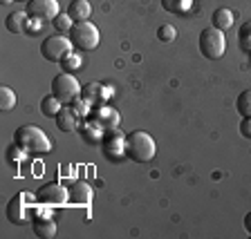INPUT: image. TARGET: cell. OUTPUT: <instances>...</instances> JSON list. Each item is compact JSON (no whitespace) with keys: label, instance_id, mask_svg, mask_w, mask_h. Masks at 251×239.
Instances as JSON below:
<instances>
[{"label":"cell","instance_id":"cell-1","mask_svg":"<svg viewBox=\"0 0 251 239\" xmlns=\"http://www.w3.org/2000/svg\"><path fill=\"white\" fill-rule=\"evenodd\" d=\"M155 139L144 130H135L126 134V156L135 163H148L155 159Z\"/></svg>","mask_w":251,"mask_h":239},{"label":"cell","instance_id":"cell-2","mask_svg":"<svg viewBox=\"0 0 251 239\" xmlns=\"http://www.w3.org/2000/svg\"><path fill=\"white\" fill-rule=\"evenodd\" d=\"M14 143H18L27 154H47L52 150V143H50L47 134L36 125H21L14 132Z\"/></svg>","mask_w":251,"mask_h":239},{"label":"cell","instance_id":"cell-3","mask_svg":"<svg viewBox=\"0 0 251 239\" xmlns=\"http://www.w3.org/2000/svg\"><path fill=\"white\" fill-rule=\"evenodd\" d=\"M68 36H70V41H72L74 49H78V52H92V49H97L101 43L99 29H97V25L90 21L74 22Z\"/></svg>","mask_w":251,"mask_h":239},{"label":"cell","instance_id":"cell-4","mask_svg":"<svg viewBox=\"0 0 251 239\" xmlns=\"http://www.w3.org/2000/svg\"><path fill=\"white\" fill-rule=\"evenodd\" d=\"M226 52V38L218 27H206L200 31V54L209 61H218Z\"/></svg>","mask_w":251,"mask_h":239},{"label":"cell","instance_id":"cell-5","mask_svg":"<svg viewBox=\"0 0 251 239\" xmlns=\"http://www.w3.org/2000/svg\"><path fill=\"white\" fill-rule=\"evenodd\" d=\"M52 94L63 105H68V103H72L76 96H81V85H78L74 74L61 72V74H56L52 81Z\"/></svg>","mask_w":251,"mask_h":239},{"label":"cell","instance_id":"cell-6","mask_svg":"<svg viewBox=\"0 0 251 239\" xmlns=\"http://www.w3.org/2000/svg\"><path fill=\"white\" fill-rule=\"evenodd\" d=\"M72 49H74V45L70 41V36H47L41 43V54L50 63H61Z\"/></svg>","mask_w":251,"mask_h":239},{"label":"cell","instance_id":"cell-7","mask_svg":"<svg viewBox=\"0 0 251 239\" xmlns=\"http://www.w3.org/2000/svg\"><path fill=\"white\" fill-rule=\"evenodd\" d=\"M88 119L94 121V123L99 125V128H103V130H115V128H119V123H121L119 112H117L112 105H108V103L92 105Z\"/></svg>","mask_w":251,"mask_h":239},{"label":"cell","instance_id":"cell-8","mask_svg":"<svg viewBox=\"0 0 251 239\" xmlns=\"http://www.w3.org/2000/svg\"><path fill=\"white\" fill-rule=\"evenodd\" d=\"M101 146H103V154L108 156V159L119 161V159L126 156V134L119 130V128L105 130L103 139H101Z\"/></svg>","mask_w":251,"mask_h":239},{"label":"cell","instance_id":"cell-9","mask_svg":"<svg viewBox=\"0 0 251 239\" xmlns=\"http://www.w3.org/2000/svg\"><path fill=\"white\" fill-rule=\"evenodd\" d=\"M68 199H70V190H65L56 181L41 186L36 193V201L43 203V206H63V203H68Z\"/></svg>","mask_w":251,"mask_h":239},{"label":"cell","instance_id":"cell-10","mask_svg":"<svg viewBox=\"0 0 251 239\" xmlns=\"http://www.w3.org/2000/svg\"><path fill=\"white\" fill-rule=\"evenodd\" d=\"M5 215L14 226H23L27 221V215H29V195L27 193H18L9 199L5 208Z\"/></svg>","mask_w":251,"mask_h":239},{"label":"cell","instance_id":"cell-11","mask_svg":"<svg viewBox=\"0 0 251 239\" xmlns=\"http://www.w3.org/2000/svg\"><path fill=\"white\" fill-rule=\"evenodd\" d=\"M25 11L31 21H54L58 16V0H29Z\"/></svg>","mask_w":251,"mask_h":239},{"label":"cell","instance_id":"cell-12","mask_svg":"<svg viewBox=\"0 0 251 239\" xmlns=\"http://www.w3.org/2000/svg\"><path fill=\"white\" fill-rule=\"evenodd\" d=\"M81 96H83L90 105L108 103V99L112 96V87L101 85V83H88V85H83V87H81Z\"/></svg>","mask_w":251,"mask_h":239},{"label":"cell","instance_id":"cell-13","mask_svg":"<svg viewBox=\"0 0 251 239\" xmlns=\"http://www.w3.org/2000/svg\"><path fill=\"white\" fill-rule=\"evenodd\" d=\"M92 188L88 186L85 181H74L72 186H70V199L68 203H72V206H83V208H88L90 203H92Z\"/></svg>","mask_w":251,"mask_h":239},{"label":"cell","instance_id":"cell-14","mask_svg":"<svg viewBox=\"0 0 251 239\" xmlns=\"http://www.w3.org/2000/svg\"><path fill=\"white\" fill-rule=\"evenodd\" d=\"M34 235H36V237H43V239L56 237V221H54L47 213L36 215V219H34Z\"/></svg>","mask_w":251,"mask_h":239},{"label":"cell","instance_id":"cell-15","mask_svg":"<svg viewBox=\"0 0 251 239\" xmlns=\"http://www.w3.org/2000/svg\"><path fill=\"white\" fill-rule=\"evenodd\" d=\"M56 125L61 132H78L81 119L74 114V109L70 105H63V109L56 114Z\"/></svg>","mask_w":251,"mask_h":239},{"label":"cell","instance_id":"cell-16","mask_svg":"<svg viewBox=\"0 0 251 239\" xmlns=\"http://www.w3.org/2000/svg\"><path fill=\"white\" fill-rule=\"evenodd\" d=\"M78 134H81V139H83L85 143H101L105 130H103V128H99L94 121L85 119V123L78 125Z\"/></svg>","mask_w":251,"mask_h":239},{"label":"cell","instance_id":"cell-17","mask_svg":"<svg viewBox=\"0 0 251 239\" xmlns=\"http://www.w3.org/2000/svg\"><path fill=\"white\" fill-rule=\"evenodd\" d=\"M27 11H11L5 18V29L9 34H25L27 31Z\"/></svg>","mask_w":251,"mask_h":239},{"label":"cell","instance_id":"cell-18","mask_svg":"<svg viewBox=\"0 0 251 239\" xmlns=\"http://www.w3.org/2000/svg\"><path fill=\"white\" fill-rule=\"evenodd\" d=\"M68 16L74 22L88 21L90 16H92V5H90V0H72L68 5Z\"/></svg>","mask_w":251,"mask_h":239},{"label":"cell","instance_id":"cell-19","mask_svg":"<svg viewBox=\"0 0 251 239\" xmlns=\"http://www.w3.org/2000/svg\"><path fill=\"white\" fill-rule=\"evenodd\" d=\"M61 109H63V103L54 96V94H47V96L41 99V112H43V116H47V119H56V114Z\"/></svg>","mask_w":251,"mask_h":239},{"label":"cell","instance_id":"cell-20","mask_svg":"<svg viewBox=\"0 0 251 239\" xmlns=\"http://www.w3.org/2000/svg\"><path fill=\"white\" fill-rule=\"evenodd\" d=\"M213 27H218L220 31L229 29V27H233V11L226 9V7H220V9L213 11Z\"/></svg>","mask_w":251,"mask_h":239},{"label":"cell","instance_id":"cell-21","mask_svg":"<svg viewBox=\"0 0 251 239\" xmlns=\"http://www.w3.org/2000/svg\"><path fill=\"white\" fill-rule=\"evenodd\" d=\"M235 109L242 119H251V89H242L235 99Z\"/></svg>","mask_w":251,"mask_h":239},{"label":"cell","instance_id":"cell-22","mask_svg":"<svg viewBox=\"0 0 251 239\" xmlns=\"http://www.w3.org/2000/svg\"><path fill=\"white\" fill-rule=\"evenodd\" d=\"M162 7H164V11H168V14L182 16L193 7V0H162Z\"/></svg>","mask_w":251,"mask_h":239},{"label":"cell","instance_id":"cell-23","mask_svg":"<svg viewBox=\"0 0 251 239\" xmlns=\"http://www.w3.org/2000/svg\"><path fill=\"white\" fill-rule=\"evenodd\" d=\"M14 108H16V92L11 87H7V85H2L0 87V109L9 112Z\"/></svg>","mask_w":251,"mask_h":239},{"label":"cell","instance_id":"cell-24","mask_svg":"<svg viewBox=\"0 0 251 239\" xmlns=\"http://www.w3.org/2000/svg\"><path fill=\"white\" fill-rule=\"evenodd\" d=\"M68 105L74 109V114H76L78 119H88V116H90V109H92V105H90L88 101L83 99V96H76V99H74L72 103H68Z\"/></svg>","mask_w":251,"mask_h":239},{"label":"cell","instance_id":"cell-25","mask_svg":"<svg viewBox=\"0 0 251 239\" xmlns=\"http://www.w3.org/2000/svg\"><path fill=\"white\" fill-rule=\"evenodd\" d=\"M58 65H61L63 72L72 74V72H76V69L81 67V56H78V54H74V52H70L68 56H65L61 63H58Z\"/></svg>","mask_w":251,"mask_h":239},{"label":"cell","instance_id":"cell-26","mask_svg":"<svg viewBox=\"0 0 251 239\" xmlns=\"http://www.w3.org/2000/svg\"><path fill=\"white\" fill-rule=\"evenodd\" d=\"M52 25L56 27V31H61V34H70V29H72V25H74V21L68 16V11L65 14H58L56 18L52 21Z\"/></svg>","mask_w":251,"mask_h":239},{"label":"cell","instance_id":"cell-27","mask_svg":"<svg viewBox=\"0 0 251 239\" xmlns=\"http://www.w3.org/2000/svg\"><path fill=\"white\" fill-rule=\"evenodd\" d=\"M238 41H240V47L245 52H251V21L245 22L238 31Z\"/></svg>","mask_w":251,"mask_h":239},{"label":"cell","instance_id":"cell-28","mask_svg":"<svg viewBox=\"0 0 251 239\" xmlns=\"http://www.w3.org/2000/svg\"><path fill=\"white\" fill-rule=\"evenodd\" d=\"M25 154H27V152L23 150L18 143H11V146L7 148V161H9L11 166H16L18 161H23V159H25Z\"/></svg>","mask_w":251,"mask_h":239},{"label":"cell","instance_id":"cell-29","mask_svg":"<svg viewBox=\"0 0 251 239\" xmlns=\"http://www.w3.org/2000/svg\"><path fill=\"white\" fill-rule=\"evenodd\" d=\"M157 38H159L162 43H173L175 38H177V29L166 22V25H162L159 29H157Z\"/></svg>","mask_w":251,"mask_h":239},{"label":"cell","instance_id":"cell-30","mask_svg":"<svg viewBox=\"0 0 251 239\" xmlns=\"http://www.w3.org/2000/svg\"><path fill=\"white\" fill-rule=\"evenodd\" d=\"M240 134L245 136V139H251V119L240 121Z\"/></svg>","mask_w":251,"mask_h":239},{"label":"cell","instance_id":"cell-31","mask_svg":"<svg viewBox=\"0 0 251 239\" xmlns=\"http://www.w3.org/2000/svg\"><path fill=\"white\" fill-rule=\"evenodd\" d=\"M245 230L251 235V213H247V215H245Z\"/></svg>","mask_w":251,"mask_h":239},{"label":"cell","instance_id":"cell-32","mask_svg":"<svg viewBox=\"0 0 251 239\" xmlns=\"http://www.w3.org/2000/svg\"><path fill=\"white\" fill-rule=\"evenodd\" d=\"M14 2H29V0H14Z\"/></svg>","mask_w":251,"mask_h":239}]
</instances>
